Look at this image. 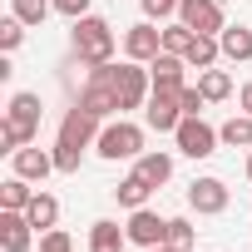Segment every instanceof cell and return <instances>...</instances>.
<instances>
[{"label": "cell", "instance_id": "cell-16", "mask_svg": "<svg viewBox=\"0 0 252 252\" xmlns=\"http://www.w3.org/2000/svg\"><path fill=\"white\" fill-rule=\"evenodd\" d=\"M124 247H129V227H119L109 218L89 222V252H124Z\"/></svg>", "mask_w": 252, "mask_h": 252}, {"label": "cell", "instance_id": "cell-5", "mask_svg": "<svg viewBox=\"0 0 252 252\" xmlns=\"http://www.w3.org/2000/svg\"><path fill=\"white\" fill-rule=\"evenodd\" d=\"M173 144H178V154H188V158H213L218 144H222V134L213 129L203 114H183V124L173 129Z\"/></svg>", "mask_w": 252, "mask_h": 252}, {"label": "cell", "instance_id": "cell-10", "mask_svg": "<svg viewBox=\"0 0 252 252\" xmlns=\"http://www.w3.org/2000/svg\"><path fill=\"white\" fill-rule=\"evenodd\" d=\"M158 55H163V30H158L154 20H139V25L124 30V60L149 64V60H158Z\"/></svg>", "mask_w": 252, "mask_h": 252}, {"label": "cell", "instance_id": "cell-21", "mask_svg": "<svg viewBox=\"0 0 252 252\" xmlns=\"http://www.w3.org/2000/svg\"><path fill=\"white\" fill-rule=\"evenodd\" d=\"M25 218L35 222V232H50V227L60 222V198H55V193H35L30 208H25Z\"/></svg>", "mask_w": 252, "mask_h": 252}, {"label": "cell", "instance_id": "cell-20", "mask_svg": "<svg viewBox=\"0 0 252 252\" xmlns=\"http://www.w3.org/2000/svg\"><path fill=\"white\" fill-rule=\"evenodd\" d=\"M134 173H144L154 188H163V183L173 178V154H163V149H158V154H139V158H134Z\"/></svg>", "mask_w": 252, "mask_h": 252}, {"label": "cell", "instance_id": "cell-26", "mask_svg": "<svg viewBox=\"0 0 252 252\" xmlns=\"http://www.w3.org/2000/svg\"><path fill=\"white\" fill-rule=\"evenodd\" d=\"M20 45H25V20L5 15V20H0V55H15Z\"/></svg>", "mask_w": 252, "mask_h": 252}, {"label": "cell", "instance_id": "cell-36", "mask_svg": "<svg viewBox=\"0 0 252 252\" xmlns=\"http://www.w3.org/2000/svg\"><path fill=\"white\" fill-rule=\"evenodd\" d=\"M247 183H252V149H247Z\"/></svg>", "mask_w": 252, "mask_h": 252}, {"label": "cell", "instance_id": "cell-29", "mask_svg": "<svg viewBox=\"0 0 252 252\" xmlns=\"http://www.w3.org/2000/svg\"><path fill=\"white\" fill-rule=\"evenodd\" d=\"M40 252H74V237L64 227H50V232H40Z\"/></svg>", "mask_w": 252, "mask_h": 252}, {"label": "cell", "instance_id": "cell-17", "mask_svg": "<svg viewBox=\"0 0 252 252\" xmlns=\"http://www.w3.org/2000/svg\"><path fill=\"white\" fill-rule=\"evenodd\" d=\"M149 198H154V183H149L144 173H129V178L114 188V203L129 208V213H134V208H149Z\"/></svg>", "mask_w": 252, "mask_h": 252}, {"label": "cell", "instance_id": "cell-22", "mask_svg": "<svg viewBox=\"0 0 252 252\" xmlns=\"http://www.w3.org/2000/svg\"><path fill=\"white\" fill-rule=\"evenodd\" d=\"M30 198H35V188H30V178H20V173H10L5 183H0V208L25 213V208H30Z\"/></svg>", "mask_w": 252, "mask_h": 252}, {"label": "cell", "instance_id": "cell-24", "mask_svg": "<svg viewBox=\"0 0 252 252\" xmlns=\"http://www.w3.org/2000/svg\"><path fill=\"white\" fill-rule=\"evenodd\" d=\"M218 134H222L227 149H252V114H232Z\"/></svg>", "mask_w": 252, "mask_h": 252}, {"label": "cell", "instance_id": "cell-23", "mask_svg": "<svg viewBox=\"0 0 252 252\" xmlns=\"http://www.w3.org/2000/svg\"><path fill=\"white\" fill-rule=\"evenodd\" d=\"M198 89L208 94V104H218V99H232V74L213 64V69H203V74H198Z\"/></svg>", "mask_w": 252, "mask_h": 252}, {"label": "cell", "instance_id": "cell-7", "mask_svg": "<svg viewBox=\"0 0 252 252\" xmlns=\"http://www.w3.org/2000/svg\"><path fill=\"white\" fill-rule=\"evenodd\" d=\"M99 129H104V119H94L84 104H74V109L60 119V139H55V144H64V149H79V154H84V149H94V144H99Z\"/></svg>", "mask_w": 252, "mask_h": 252}, {"label": "cell", "instance_id": "cell-8", "mask_svg": "<svg viewBox=\"0 0 252 252\" xmlns=\"http://www.w3.org/2000/svg\"><path fill=\"white\" fill-rule=\"evenodd\" d=\"M178 20L193 35H222L227 15H222V0H178Z\"/></svg>", "mask_w": 252, "mask_h": 252}, {"label": "cell", "instance_id": "cell-33", "mask_svg": "<svg viewBox=\"0 0 252 252\" xmlns=\"http://www.w3.org/2000/svg\"><path fill=\"white\" fill-rule=\"evenodd\" d=\"M55 15H64V20H79V15H89V0H55Z\"/></svg>", "mask_w": 252, "mask_h": 252}, {"label": "cell", "instance_id": "cell-19", "mask_svg": "<svg viewBox=\"0 0 252 252\" xmlns=\"http://www.w3.org/2000/svg\"><path fill=\"white\" fill-rule=\"evenodd\" d=\"M183 60H188V69H198V74H203V69H213V64L222 60L218 35H193V45H188V55H183Z\"/></svg>", "mask_w": 252, "mask_h": 252}, {"label": "cell", "instance_id": "cell-30", "mask_svg": "<svg viewBox=\"0 0 252 252\" xmlns=\"http://www.w3.org/2000/svg\"><path fill=\"white\" fill-rule=\"evenodd\" d=\"M79 149H64V144H55V173H79Z\"/></svg>", "mask_w": 252, "mask_h": 252}, {"label": "cell", "instance_id": "cell-3", "mask_svg": "<svg viewBox=\"0 0 252 252\" xmlns=\"http://www.w3.org/2000/svg\"><path fill=\"white\" fill-rule=\"evenodd\" d=\"M94 154L109 158V163H119V158H139V154H144V129H139V124H129V119H114V124H104V129H99Z\"/></svg>", "mask_w": 252, "mask_h": 252}, {"label": "cell", "instance_id": "cell-9", "mask_svg": "<svg viewBox=\"0 0 252 252\" xmlns=\"http://www.w3.org/2000/svg\"><path fill=\"white\" fill-rule=\"evenodd\" d=\"M227 203H232V193L222 178H193L188 183V208L198 218H218V213H227Z\"/></svg>", "mask_w": 252, "mask_h": 252}, {"label": "cell", "instance_id": "cell-13", "mask_svg": "<svg viewBox=\"0 0 252 252\" xmlns=\"http://www.w3.org/2000/svg\"><path fill=\"white\" fill-rule=\"evenodd\" d=\"M35 247V222L15 208H0V252H30Z\"/></svg>", "mask_w": 252, "mask_h": 252}, {"label": "cell", "instance_id": "cell-14", "mask_svg": "<svg viewBox=\"0 0 252 252\" xmlns=\"http://www.w3.org/2000/svg\"><path fill=\"white\" fill-rule=\"evenodd\" d=\"M10 168H15L20 178H30V183H45V178L55 173V149H35V144H25V149L10 154Z\"/></svg>", "mask_w": 252, "mask_h": 252}, {"label": "cell", "instance_id": "cell-18", "mask_svg": "<svg viewBox=\"0 0 252 252\" xmlns=\"http://www.w3.org/2000/svg\"><path fill=\"white\" fill-rule=\"evenodd\" d=\"M218 45H222V60H232V64H247L252 60V30L247 25H227L218 35Z\"/></svg>", "mask_w": 252, "mask_h": 252}, {"label": "cell", "instance_id": "cell-4", "mask_svg": "<svg viewBox=\"0 0 252 252\" xmlns=\"http://www.w3.org/2000/svg\"><path fill=\"white\" fill-rule=\"evenodd\" d=\"M79 104L94 114V119H109V114H124L119 109V94H114V60L109 64H94L84 89H79Z\"/></svg>", "mask_w": 252, "mask_h": 252}, {"label": "cell", "instance_id": "cell-2", "mask_svg": "<svg viewBox=\"0 0 252 252\" xmlns=\"http://www.w3.org/2000/svg\"><path fill=\"white\" fill-rule=\"evenodd\" d=\"M114 25L104 20V15H79L74 20V30H69V50H74V60L79 64H109L114 60Z\"/></svg>", "mask_w": 252, "mask_h": 252}, {"label": "cell", "instance_id": "cell-31", "mask_svg": "<svg viewBox=\"0 0 252 252\" xmlns=\"http://www.w3.org/2000/svg\"><path fill=\"white\" fill-rule=\"evenodd\" d=\"M178 104H183V114H203L208 94H203V89H193V84H183V89H178Z\"/></svg>", "mask_w": 252, "mask_h": 252}, {"label": "cell", "instance_id": "cell-35", "mask_svg": "<svg viewBox=\"0 0 252 252\" xmlns=\"http://www.w3.org/2000/svg\"><path fill=\"white\" fill-rule=\"evenodd\" d=\"M144 252H183V247H173V242H158V247H144Z\"/></svg>", "mask_w": 252, "mask_h": 252}, {"label": "cell", "instance_id": "cell-11", "mask_svg": "<svg viewBox=\"0 0 252 252\" xmlns=\"http://www.w3.org/2000/svg\"><path fill=\"white\" fill-rule=\"evenodd\" d=\"M144 119H149V129H154V134H173L178 124H183V104H178V94L154 89L149 104H144Z\"/></svg>", "mask_w": 252, "mask_h": 252}, {"label": "cell", "instance_id": "cell-28", "mask_svg": "<svg viewBox=\"0 0 252 252\" xmlns=\"http://www.w3.org/2000/svg\"><path fill=\"white\" fill-rule=\"evenodd\" d=\"M193 237H198V227H193L188 218H168V242H173V247L193 252Z\"/></svg>", "mask_w": 252, "mask_h": 252}, {"label": "cell", "instance_id": "cell-32", "mask_svg": "<svg viewBox=\"0 0 252 252\" xmlns=\"http://www.w3.org/2000/svg\"><path fill=\"white\" fill-rule=\"evenodd\" d=\"M139 5H144L149 20H168V15H178V0H139Z\"/></svg>", "mask_w": 252, "mask_h": 252}, {"label": "cell", "instance_id": "cell-6", "mask_svg": "<svg viewBox=\"0 0 252 252\" xmlns=\"http://www.w3.org/2000/svg\"><path fill=\"white\" fill-rule=\"evenodd\" d=\"M114 94H119V109H144V104H149V94H154L149 64H139V60L114 64Z\"/></svg>", "mask_w": 252, "mask_h": 252}, {"label": "cell", "instance_id": "cell-12", "mask_svg": "<svg viewBox=\"0 0 252 252\" xmlns=\"http://www.w3.org/2000/svg\"><path fill=\"white\" fill-rule=\"evenodd\" d=\"M124 227H129V242H134V247H158V242H168V218H158L154 208H134Z\"/></svg>", "mask_w": 252, "mask_h": 252}, {"label": "cell", "instance_id": "cell-27", "mask_svg": "<svg viewBox=\"0 0 252 252\" xmlns=\"http://www.w3.org/2000/svg\"><path fill=\"white\" fill-rule=\"evenodd\" d=\"M188 45H193V30H188L183 20L163 25V50H168V55H188Z\"/></svg>", "mask_w": 252, "mask_h": 252}, {"label": "cell", "instance_id": "cell-25", "mask_svg": "<svg viewBox=\"0 0 252 252\" xmlns=\"http://www.w3.org/2000/svg\"><path fill=\"white\" fill-rule=\"evenodd\" d=\"M55 10V0H10V15L25 25H45V15Z\"/></svg>", "mask_w": 252, "mask_h": 252}, {"label": "cell", "instance_id": "cell-34", "mask_svg": "<svg viewBox=\"0 0 252 252\" xmlns=\"http://www.w3.org/2000/svg\"><path fill=\"white\" fill-rule=\"evenodd\" d=\"M237 109H242V114H252V79L237 89Z\"/></svg>", "mask_w": 252, "mask_h": 252}, {"label": "cell", "instance_id": "cell-15", "mask_svg": "<svg viewBox=\"0 0 252 252\" xmlns=\"http://www.w3.org/2000/svg\"><path fill=\"white\" fill-rule=\"evenodd\" d=\"M149 79H154V89H168V94H178V89L188 84V60L163 50L158 60H149Z\"/></svg>", "mask_w": 252, "mask_h": 252}, {"label": "cell", "instance_id": "cell-1", "mask_svg": "<svg viewBox=\"0 0 252 252\" xmlns=\"http://www.w3.org/2000/svg\"><path fill=\"white\" fill-rule=\"evenodd\" d=\"M40 94H30V89H20V94H10V104H5V124H0V154H15V149H25V144H35V134H40Z\"/></svg>", "mask_w": 252, "mask_h": 252}]
</instances>
